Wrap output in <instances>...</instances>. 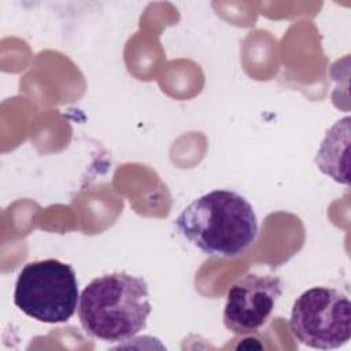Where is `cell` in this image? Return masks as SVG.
<instances>
[{
    "label": "cell",
    "instance_id": "cell-5",
    "mask_svg": "<svg viewBox=\"0 0 351 351\" xmlns=\"http://www.w3.org/2000/svg\"><path fill=\"white\" fill-rule=\"evenodd\" d=\"M281 293L280 277L245 274L228 289L223 325L239 336L256 333L270 319Z\"/></svg>",
    "mask_w": 351,
    "mask_h": 351
},
{
    "label": "cell",
    "instance_id": "cell-6",
    "mask_svg": "<svg viewBox=\"0 0 351 351\" xmlns=\"http://www.w3.org/2000/svg\"><path fill=\"white\" fill-rule=\"evenodd\" d=\"M350 117L333 123L319 144L314 162L321 173L339 184H350Z\"/></svg>",
    "mask_w": 351,
    "mask_h": 351
},
{
    "label": "cell",
    "instance_id": "cell-1",
    "mask_svg": "<svg viewBox=\"0 0 351 351\" xmlns=\"http://www.w3.org/2000/svg\"><path fill=\"white\" fill-rule=\"evenodd\" d=\"M176 228L202 252L219 258L243 254L258 236L252 204L229 189H214L191 202L178 214Z\"/></svg>",
    "mask_w": 351,
    "mask_h": 351
},
{
    "label": "cell",
    "instance_id": "cell-3",
    "mask_svg": "<svg viewBox=\"0 0 351 351\" xmlns=\"http://www.w3.org/2000/svg\"><path fill=\"white\" fill-rule=\"evenodd\" d=\"M80 302L73 267L49 258L29 262L18 274L14 303L30 318L45 324L69 321Z\"/></svg>",
    "mask_w": 351,
    "mask_h": 351
},
{
    "label": "cell",
    "instance_id": "cell-2",
    "mask_svg": "<svg viewBox=\"0 0 351 351\" xmlns=\"http://www.w3.org/2000/svg\"><path fill=\"white\" fill-rule=\"evenodd\" d=\"M151 313L147 281L115 271L92 280L81 292L78 318L84 330L107 343H119L145 329Z\"/></svg>",
    "mask_w": 351,
    "mask_h": 351
},
{
    "label": "cell",
    "instance_id": "cell-4",
    "mask_svg": "<svg viewBox=\"0 0 351 351\" xmlns=\"http://www.w3.org/2000/svg\"><path fill=\"white\" fill-rule=\"evenodd\" d=\"M289 326L307 347L335 350L351 336V303L336 288L314 287L304 291L292 306Z\"/></svg>",
    "mask_w": 351,
    "mask_h": 351
}]
</instances>
